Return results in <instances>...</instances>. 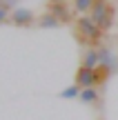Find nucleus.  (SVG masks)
<instances>
[{"label":"nucleus","instance_id":"obj_1","mask_svg":"<svg viewBox=\"0 0 118 120\" xmlns=\"http://www.w3.org/2000/svg\"><path fill=\"white\" fill-rule=\"evenodd\" d=\"M76 36H78V42H83V45H87V47L96 49V47H100L105 31H103L100 27L85 13V16L76 18Z\"/></svg>","mask_w":118,"mask_h":120},{"label":"nucleus","instance_id":"obj_2","mask_svg":"<svg viewBox=\"0 0 118 120\" xmlns=\"http://www.w3.org/2000/svg\"><path fill=\"white\" fill-rule=\"evenodd\" d=\"M87 16L91 18L103 31H109L111 27H114V22H116V9L111 7L109 0H96L91 11H89Z\"/></svg>","mask_w":118,"mask_h":120},{"label":"nucleus","instance_id":"obj_3","mask_svg":"<svg viewBox=\"0 0 118 120\" xmlns=\"http://www.w3.org/2000/svg\"><path fill=\"white\" fill-rule=\"evenodd\" d=\"M47 11L53 13L62 25H67V22L74 20V7H69L65 0H49L47 2Z\"/></svg>","mask_w":118,"mask_h":120},{"label":"nucleus","instance_id":"obj_4","mask_svg":"<svg viewBox=\"0 0 118 120\" xmlns=\"http://www.w3.org/2000/svg\"><path fill=\"white\" fill-rule=\"evenodd\" d=\"M74 85H78L80 89H87V87H96V76H94V69L83 67V64H80V67L76 69Z\"/></svg>","mask_w":118,"mask_h":120},{"label":"nucleus","instance_id":"obj_5","mask_svg":"<svg viewBox=\"0 0 118 120\" xmlns=\"http://www.w3.org/2000/svg\"><path fill=\"white\" fill-rule=\"evenodd\" d=\"M96 51H98V60H100V64H105L107 69H109L111 73H118V56L114 51H111L109 47H96Z\"/></svg>","mask_w":118,"mask_h":120},{"label":"nucleus","instance_id":"obj_6","mask_svg":"<svg viewBox=\"0 0 118 120\" xmlns=\"http://www.w3.org/2000/svg\"><path fill=\"white\" fill-rule=\"evenodd\" d=\"M34 11H29V9H25V7H16L11 11V18H9V22H13L16 27H29V25H34Z\"/></svg>","mask_w":118,"mask_h":120},{"label":"nucleus","instance_id":"obj_7","mask_svg":"<svg viewBox=\"0 0 118 120\" xmlns=\"http://www.w3.org/2000/svg\"><path fill=\"white\" fill-rule=\"evenodd\" d=\"M80 64L83 67H89V69H96L98 64H100V60H98V51L94 47H89L87 51L83 53V60H80Z\"/></svg>","mask_w":118,"mask_h":120},{"label":"nucleus","instance_id":"obj_8","mask_svg":"<svg viewBox=\"0 0 118 120\" xmlns=\"http://www.w3.org/2000/svg\"><path fill=\"white\" fill-rule=\"evenodd\" d=\"M94 76H96V87L100 89V87H105V85H107V80H109L114 73H111L109 69L105 67V64H98V67L94 69Z\"/></svg>","mask_w":118,"mask_h":120},{"label":"nucleus","instance_id":"obj_9","mask_svg":"<svg viewBox=\"0 0 118 120\" xmlns=\"http://www.w3.org/2000/svg\"><path fill=\"white\" fill-rule=\"evenodd\" d=\"M36 25H38V27H42V29H56V27H60L62 22L58 20L53 13H49V11H47V13H42V16L38 18V22H36Z\"/></svg>","mask_w":118,"mask_h":120},{"label":"nucleus","instance_id":"obj_10","mask_svg":"<svg viewBox=\"0 0 118 120\" xmlns=\"http://www.w3.org/2000/svg\"><path fill=\"white\" fill-rule=\"evenodd\" d=\"M98 87H87V89H80V102H85V105H96L98 102Z\"/></svg>","mask_w":118,"mask_h":120},{"label":"nucleus","instance_id":"obj_11","mask_svg":"<svg viewBox=\"0 0 118 120\" xmlns=\"http://www.w3.org/2000/svg\"><path fill=\"white\" fill-rule=\"evenodd\" d=\"M94 2H96V0H74V11L78 13V16H85V13L91 11Z\"/></svg>","mask_w":118,"mask_h":120},{"label":"nucleus","instance_id":"obj_12","mask_svg":"<svg viewBox=\"0 0 118 120\" xmlns=\"http://www.w3.org/2000/svg\"><path fill=\"white\" fill-rule=\"evenodd\" d=\"M60 98H65V100L80 98V87H78V85H71V87H67L65 91H60Z\"/></svg>","mask_w":118,"mask_h":120},{"label":"nucleus","instance_id":"obj_13","mask_svg":"<svg viewBox=\"0 0 118 120\" xmlns=\"http://www.w3.org/2000/svg\"><path fill=\"white\" fill-rule=\"evenodd\" d=\"M9 18H11V16H9V9H7V7H0V25L7 22Z\"/></svg>","mask_w":118,"mask_h":120},{"label":"nucleus","instance_id":"obj_14","mask_svg":"<svg viewBox=\"0 0 118 120\" xmlns=\"http://www.w3.org/2000/svg\"><path fill=\"white\" fill-rule=\"evenodd\" d=\"M9 2H11V4H16V2H20V0H9Z\"/></svg>","mask_w":118,"mask_h":120}]
</instances>
